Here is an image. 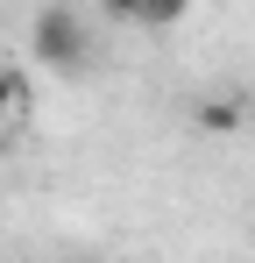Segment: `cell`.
Returning a JSON list of instances; mask_svg holds the SVG:
<instances>
[{"label": "cell", "mask_w": 255, "mask_h": 263, "mask_svg": "<svg viewBox=\"0 0 255 263\" xmlns=\"http://www.w3.org/2000/svg\"><path fill=\"white\" fill-rule=\"evenodd\" d=\"M29 43H36V57L50 64V71H85V57H92V36H85L78 7H64V0H42Z\"/></svg>", "instance_id": "1"}, {"label": "cell", "mask_w": 255, "mask_h": 263, "mask_svg": "<svg viewBox=\"0 0 255 263\" xmlns=\"http://www.w3.org/2000/svg\"><path fill=\"white\" fill-rule=\"evenodd\" d=\"M241 121H248V107H241L234 92H213V100H199V128H206V135H234Z\"/></svg>", "instance_id": "2"}, {"label": "cell", "mask_w": 255, "mask_h": 263, "mask_svg": "<svg viewBox=\"0 0 255 263\" xmlns=\"http://www.w3.org/2000/svg\"><path fill=\"white\" fill-rule=\"evenodd\" d=\"M184 14H192V0H142V14H135V22H142V29H177Z\"/></svg>", "instance_id": "3"}, {"label": "cell", "mask_w": 255, "mask_h": 263, "mask_svg": "<svg viewBox=\"0 0 255 263\" xmlns=\"http://www.w3.org/2000/svg\"><path fill=\"white\" fill-rule=\"evenodd\" d=\"M22 71H7V64H0V121H7V114H14V107H22Z\"/></svg>", "instance_id": "4"}, {"label": "cell", "mask_w": 255, "mask_h": 263, "mask_svg": "<svg viewBox=\"0 0 255 263\" xmlns=\"http://www.w3.org/2000/svg\"><path fill=\"white\" fill-rule=\"evenodd\" d=\"M99 14H107V22H135V14H142V0H99Z\"/></svg>", "instance_id": "5"}]
</instances>
